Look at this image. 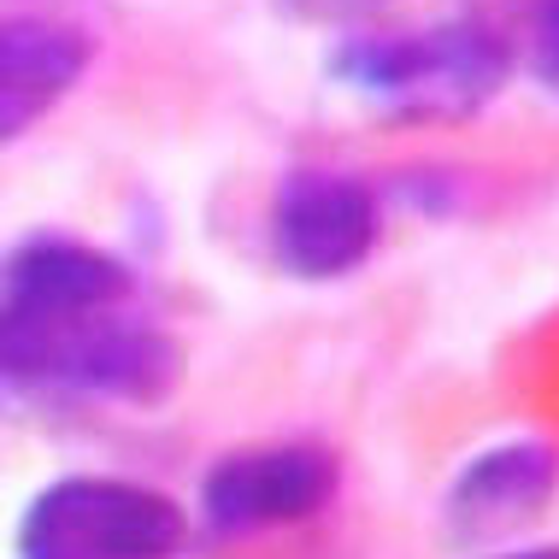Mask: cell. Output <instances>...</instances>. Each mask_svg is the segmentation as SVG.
Here are the masks:
<instances>
[{
    "mask_svg": "<svg viewBox=\"0 0 559 559\" xmlns=\"http://www.w3.org/2000/svg\"><path fill=\"white\" fill-rule=\"evenodd\" d=\"M183 377V347L135 312V271L78 236L0 253V383L29 395L154 406Z\"/></svg>",
    "mask_w": 559,
    "mask_h": 559,
    "instance_id": "6da1fadb",
    "label": "cell"
},
{
    "mask_svg": "<svg viewBox=\"0 0 559 559\" xmlns=\"http://www.w3.org/2000/svg\"><path fill=\"white\" fill-rule=\"evenodd\" d=\"M95 36L66 19H0V147L36 130L83 83Z\"/></svg>",
    "mask_w": 559,
    "mask_h": 559,
    "instance_id": "8992f818",
    "label": "cell"
},
{
    "mask_svg": "<svg viewBox=\"0 0 559 559\" xmlns=\"http://www.w3.org/2000/svg\"><path fill=\"white\" fill-rule=\"evenodd\" d=\"M495 559H559V548H542V554H495Z\"/></svg>",
    "mask_w": 559,
    "mask_h": 559,
    "instance_id": "30bf717a",
    "label": "cell"
},
{
    "mask_svg": "<svg viewBox=\"0 0 559 559\" xmlns=\"http://www.w3.org/2000/svg\"><path fill=\"white\" fill-rule=\"evenodd\" d=\"M183 542V507L124 477H59L19 519V559H177Z\"/></svg>",
    "mask_w": 559,
    "mask_h": 559,
    "instance_id": "3957f363",
    "label": "cell"
},
{
    "mask_svg": "<svg viewBox=\"0 0 559 559\" xmlns=\"http://www.w3.org/2000/svg\"><path fill=\"white\" fill-rule=\"evenodd\" d=\"M330 78L395 124H460L507 88L512 53L483 19H442L401 36L336 41Z\"/></svg>",
    "mask_w": 559,
    "mask_h": 559,
    "instance_id": "7a4b0ae2",
    "label": "cell"
},
{
    "mask_svg": "<svg viewBox=\"0 0 559 559\" xmlns=\"http://www.w3.org/2000/svg\"><path fill=\"white\" fill-rule=\"evenodd\" d=\"M271 7L295 24H354L366 12H377L383 0H271Z\"/></svg>",
    "mask_w": 559,
    "mask_h": 559,
    "instance_id": "ba28073f",
    "label": "cell"
},
{
    "mask_svg": "<svg viewBox=\"0 0 559 559\" xmlns=\"http://www.w3.org/2000/svg\"><path fill=\"white\" fill-rule=\"evenodd\" d=\"M383 206L366 177L330 171V165H295L271 201V253L289 277L330 283L371 260Z\"/></svg>",
    "mask_w": 559,
    "mask_h": 559,
    "instance_id": "277c9868",
    "label": "cell"
},
{
    "mask_svg": "<svg viewBox=\"0 0 559 559\" xmlns=\"http://www.w3.org/2000/svg\"><path fill=\"white\" fill-rule=\"evenodd\" d=\"M559 489V453L548 442L483 448L448 489V524L465 542H495L531 524Z\"/></svg>",
    "mask_w": 559,
    "mask_h": 559,
    "instance_id": "52a82bcc",
    "label": "cell"
},
{
    "mask_svg": "<svg viewBox=\"0 0 559 559\" xmlns=\"http://www.w3.org/2000/svg\"><path fill=\"white\" fill-rule=\"evenodd\" d=\"M342 465L319 442H283V448H241L206 472L201 507L206 524L224 536L265 531V524H295L312 519L336 501Z\"/></svg>",
    "mask_w": 559,
    "mask_h": 559,
    "instance_id": "5b68a950",
    "label": "cell"
},
{
    "mask_svg": "<svg viewBox=\"0 0 559 559\" xmlns=\"http://www.w3.org/2000/svg\"><path fill=\"white\" fill-rule=\"evenodd\" d=\"M531 71H536V83L548 88V95H559V0H548V7H542V19H536Z\"/></svg>",
    "mask_w": 559,
    "mask_h": 559,
    "instance_id": "9c48e42d",
    "label": "cell"
}]
</instances>
